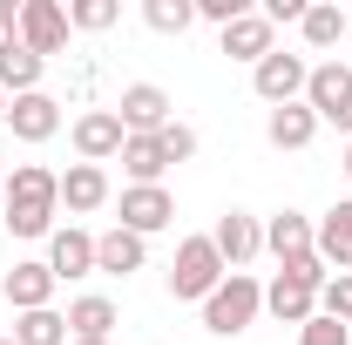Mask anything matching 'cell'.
<instances>
[{"instance_id":"cell-1","label":"cell","mask_w":352,"mask_h":345,"mask_svg":"<svg viewBox=\"0 0 352 345\" xmlns=\"http://www.w3.org/2000/svg\"><path fill=\"white\" fill-rule=\"evenodd\" d=\"M7 197V230L14 237H54V216H61V176L41 170V163H14V176L0 183Z\"/></svg>"},{"instance_id":"cell-2","label":"cell","mask_w":352,"mask_h":345,"mask_svg":"<svg viewBox=\"0 0 352 345\" xmlns=\"http://www.w3.org/2000/svg\"><path fill=\"white\" fill-rule=\"evenodd\" d=\"M264 311V285L251 271H230L217 291L204 298V332H217V339H237V332H251Z\"/></svg>"},{"instance_id":"cell-3","label":"cell","mask_w":352,"mask_h":345,"mask_svg":"<svg viewBox=\"0 0 352 345\" xmlns=\"http://www.w3.org/2000/svg\"><path fill=\"white\" fill-rule=\"evenodd\" d=\"M223 278V258H217V244L210 237H183L176 244V264H170V298H183V304H204L210 291H217Z\"/></svg>"},{"instance_id":"cell-4","label":"cell","mask_w":352,"mask_h":345,"mask_svg":"<svg viewBox=\"0 0 352 345\" xmlns=\"http://www.w3.org/2000/svg\"><path fill=\"white\" fill-rule=\"evenodd\" d=\"M305 109L318 115V122L346 129V142H352V68H346V61H318V68H311Z\"/></svg>"},{"instance_id":"cell-5","label":"cell","mask_w":352,"mask_h":345,"mask_svg":"<svg viewBox=\"0 0 352 345\" xmlns=\"http://www.w3.org/2000/svg\"><path fill=\"white\" fill-rule=\"evenodd\" d=\"M305 82H311V61L305 54H285V47H271L258 68H251V88H258V102H271V109L305 102Z\"/></svg>"},{"instance_id":"cell-6","label":"cell","mask_w":352,"mask_h":345,"mask_svg":"<svg viewBox=\"0 0 352 345\" xmlns=\"http://www.w3.org/2000/svg\"><path fill=\"white\" fill-rule=\"evenodd\" d=\"M116 223L122 230H135V237H156V230H170L176 223V197L163 190V183H129L122 197H116Z\"/></svg>"},{"instance_id":"cell-7","label":"cell","mask_w":352,"mask_h":345,"mask_svg":"<svg viewBox=\"0 0 352 345\" xmlns=\"http://www.w3.org/2000/svg\"><path fill=\"white\" fill-rule=\"evenodd\" d=\"M21 47L28 54H61L68 47V7L61 0H21Z\"/></svg>"},{"instance_id":"cell-8","label":"cell","mask_w":352,"mask_h":345,"mask_svg":"<svg viewBox=\"0 0 352 345\" xmlns=\"http://www.w3.org/2000/svg\"><path fill=\"white\" fill-rule=\"evenodd\" d=\"M116 115H122V129H129V135H163L176 122V115H170V95H163L156 82H129V88H122V102H116Z\"/></svg>"},{"instance_id":"cell-9","label":"cell","mask_w":352,"mask_h":345,"mask_svg":"<svg viewBox=\"0 0 352 345\" xmlns=\"http://www.w3.org/2000/svg\"><path fill=\"white\" fill-rule=\"evenodd\" d=\"M122 142H129V129H122V115L116 109H88V115H75V149H82V163H109V156H122Z\"/></svg>"},{"instance_id":"cell-10","label":"cell","mask_w":352,"mask_h":345,"mask_svg":"<svg viewBox=\"0 0 352 345\" xmlns=\"http://www.w3.org/2000/svg\"><path fill=\"white\" fill-rule=\"evenodd\" d=\"M210 244H217L223 271H244V264L264 251V223H258V216H244V210H223L217 230H210Z\"/></svg>"},{"instance_id":"cell-11","label":"cell","mask_w":352,"mask_h":345,"mask_svg":"<svg viewBox=\"0 0 352 345\" xmlns=\"http://www.w3.org/2000/svg\"><path fill=\"white\" fill-rule=\"evenodd\" d=\"M217 47L230 54V61H251V68H258L264 54L278 47V27H271V21H264L258 7H251V14H237L230 27H217Z\"/></svg>"},{"instance_id":"cell-12","label":"cell","mask_w":352,"mask_h":345,"mask_svg":"<svg viewBox=\"0 0 352 345\" xmlns=\"http://www.w3.org/2000/svg\"><path fill=\"white\" fill-rule=\"evenodd\" d=\"M7 129L21 135V142H47V135L61 129V102H54L47 88H34V95H14V102H7Z\"/></svg>"},{"instance_id":"cell-13","label":"cell","mask_w":352,"mask_h":345,"mask_svg":"<svg viewBox=\"0 0 352 345\" xmlns=\"http://www.w3.org/2000/svg\"><path fill=\"white\" fill-rule=\"evenodd\" d=\"M311 244H318V223L298 210H278V216H264V251L278 264H292V258H311Z\"/></svg>"},{"instance_id":"cell-14","label":"cell","mask_w":352,"mask_h":345,"mask_svg":"<svg viewBox=\"0 0 352 345\" xmlns=\"http://www.w3.org/2000/svg\"><path fill=\"white\" fill-rule=\"evenodd\" d=\"M264 311H271L278 325H305V318H318V291H311L305 278L278 271V278L264 285Z\"/></svg>"},{"instance_id":"cell-15","label":"cell","mask_w":352,"mask_h":345,"mask_svg":"<svg viewBox=\"0 0 352 345\" xmlns=\"http://www.w3.org/2000/svg\"><path fill=\"white\" fill-rule=\"evenodd\" d=\"M149 264V237H135V230H102L95 237V271H109V278H129V271H142Z\"/></svg>"},{"instance_id":"cell-16","label":"cell","mask_w":352,"mask_h":345,"mask_svg":"<svg viewBox=\"0 0 352 345\" xmlns=\"http://www.w3.org/2000/svg\"><path fill=\"white\" fill-rule=\"evenodd\" d=\"M54 285H61V278H54V271H47V258H41V264H14L0 291H7V304H14V311H47V304H54Z\"/></svg>"},{"instance_id":"cell-17","label":"cell","mask_w":352,"mask_h":345,"mask_svg":"<svg viewBox=\"0 0 352 345\" xmlns=\"http://www.w3.org/2000/svg\"><path fill=\"white\" fill-rule=\"evenodd\" d=\"M47 271H54L61 285H68V278H88V271H95V237L75 230V223L54 230V237H47Z\"/></svg>"},{"instance_id":"cell-18","label":"cell","mask_w":352,"mask_h":345,"mask_svg":"<svg viewBox=\"0 0 352 345\" xmlns=\"http://www.w3.org/2000/svg\"><path fill=\"white\" fill-rule=\"evenodd\" d=\"M116 190H109V170H95V163H68L61 170V203L75 216H88V210H102Z\"/></svg>"},{"instance_id":"cell-19","label":"cell","mask_w":352,"mask_h":345,"mask_svg":"<svg viewBox=\"0 0 352 345\" xmlns=\"http://www.w3.org/2000/svg\"><path fill=\"white\" fill-rule=\"evenodd\" d=\"M311 251L332 264V271H352V197L318 216V244H311Z\"/></svg>"},{"instance_id":"cell-20","label":"cell","mask_w":352,"mask_h":345,"mask_svg":"<svg viewBox=\"0 0 352 345\" xmlns=\"http://www.w3.org/2000/svg\"><path fill=\"white\" fill-rule=\"evenodd\" d=\"M346 27H352V14H346V7H332V0H311L305 21H298V34H305L311 54H332V47L346 41Z\"/></svg>"},{"instance_id":"cell-21","label":"cell","mask_w":352,"mask_h":345,"mask_svg":"<svg viewBox=\"0 0 352 345\" xmlns=\"http://www.w3.org/2000/svg\"><path fill=\"white\" fill-rule=\"evenodd\" d=\"M264 135H271V149H311L318 115H311L305 102H285V109H271V115H264Z\"/></svg>"},{"instance_id":"cell-22","label":"cell","mask_w":352,"mask_h":345,"mask_svg":"<svg viewBox=\"0 0 352 345\" xmlns=\"http://www.w3.org/2000/svg\"><path fill=\"white\" fill-rule=\"evenodd\" d=\"M109 332H116V298L88 291V298L68 304V345H82V339H109Z\"/></svg>"},{"instance_id":"cell-23","label":"cell","mask_w":352,"mask_h":345,"mask_svg":"<svg viewBox=\"0 0 352 345\" xmlns=\"http://www.w3.org/2000/svg\"><path fill=\"white\" fill-rule=\"evenodd\" d=\"M41 54H28V47L14 41V47H0V95H7V102H14V95H34V88H41Z\"/></svg>"},{"instance_id":"cell-24","label":"cell","mask_w":352,"mask_h":345,"mask_svg":"<svg viewBox=\"0 0 352 345\" xmlns=\"http://www.w3.org/2000/svg\"><path fill=\"white\" fill-rule=\"evenodd\" d=\"M122 170H129V183H163L170 156H163L156 135H129V142H122Z\"/></svg>"},{"instance_id":"cell-25","label":"cell","mask_w":352,"mask_h":345,"mask_svg":"<svg viewBox=\"0 0 352 345\" xmlns=\"http://www.w3.org/2000/svg\"><path fill=\"white\" fill-rule=\"evenodd\" d=\"M14 345H68V311H21L14 318Z\"/></svg>"},{"instance_id":"cell-26","label":"cell","mask_w":352,"mask_h":345,"mask_svg":"<svg viewBox=\"0 0 352 345\" xmlns=\"http://www.w3.org/2000/svg\"><path fill=\"white\" fill-rule=\"evenodd\" d=\"M142 21H149L156 34H190V21H197V0H142Z\"/></svg>"},{"instance_id":"cell-27","label":"cell","mask_w":352,"mask_h":345,"mask_svg":"<svg viewBox=\"0 0 352 345\" xmlns=\"http://www.w3.org/2000/svg\"><path fill=\"white\" fill-rule=\"evenodd\" d=\"M116 21H122L116 0H68V27H82V34H109Z\"/></svg>"},{"instance_id":"cell-28","label":"cell","mask_w":352,"mask_h":345,"mask_svg":"<svg viewBox=\"0 0 352 345\" xmlns=\"http://www.w3.org/2000/svg\"><path fill=\"white\" fill-rule=\"evenodd\" d=\"M318 311H325V318H339V325H352V271H332V278H325Z\"/></svg>"},{"instance_id":"cell-29","label":"cell","mask_w":352,"mask_h":345,"mask_svg":"<svg viewBox=\"0 0 352 345\" xmlns=\"http://www.w3.org/2000/svg\"><path fill=\"white\" fill-rule=\"evenodd\" d=\"M298 345H352V325H339V318H325V311H318V318L298 325Z\"/></svg>"},{"instance_id":"cell-30","label":"cell","mask_w":352,"mask_h":345,"mask_svg":"<svg viewBox=\"0 0 352 345\" xmlns=\"http://www.w3.org/2000/svg\"><path fill=\"white\" fill-rule=\"evenodd\" d=\"M156 142H163V156H170V163H190V156H197V129H190V122H170Z\"/></svg>"},{"instance_id":"cell-31","label":"cell","mask_w":352,"mask_h":345,"mask_svg":"<svg viewBox=\"0 0 352 345\" xmlns=\"http://www.w3.org/2000/svg\"><path fill=\"white\" fill-rule=\"evenodd\" d=\"M237 14H251V0H197V21H217V27H230Z\"/></svg>"},{"instance_id":"cell-32","label":"cell","mask_w":352,"mask_h":345,"mask_svg":"<svg viewBox=\"0 0 352 345\" xmlns=\"http://www.w3.org/2000/svg\"><path fill=\"white\" fill-rule=\"evenodd\" d=\"M21 41V0H0V47Z\"/></svg>"},{"instance_id":"cell-33","label":"cell","mask_w":352,"mask_h":345,"mask_svg":"<svg viewBox=\"0 0 352 345\" xmlns=\"http://www.w3.org/2000/svg\"><path fill=\"white\" fill-rule=\"evenodd\" d=\"M339 170H346V176H352V142H346V156H339Z\"/></svg>"},{"instance_id":"cell-34","label":"cell","mask_w":352,"mask_h":345,"mask_svg":"<svg viewBox=\"0 0 352 345\" xmlns=\"http://www.w3.org/2000/svg\"><path fill=\"white\" fill-rule=\"evenodd\" d=\"M0 129H7V95H0Z\"/></svg>"},{"instance_id":"cell-35","label":"cell","mask_w":352,"mask_h":345,"mask_svg":"<svg viewBox=\"0 0 352 345\" xmlns=\"http://www.w3.org/2000/svg\"><path fill=\"white\" fill-rule=\"evenodd\" d=\"M82 345H109V339H82Z\"/></svg>"},{"instance_id":"cell-36","label":"cell","mask_w":352,"mask_h":345,"mask_svg":"<svg viewBox=\"0 0 352 345\" xmlns=\"http://www.w3.org/2000/svg\"><path fill=\"white\" fill-rule=\"evenodd\" d=\"M0 216H7V197H0Z\"/></svg>"},{"instance_id":"cell-37","label":"cell","mask_w":352,"mask_h":345,"mask_svg":"<svg viewBox=\"0 0 352 345\" xmlns=\"http://www.w3.org/2000/svg\"><path fill=\"white\" fill-rule=\"evenodd\" d=\"M0 345H14V339H0Z\"/></svg>"}]
</instances>
